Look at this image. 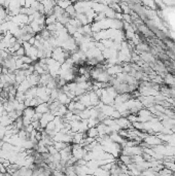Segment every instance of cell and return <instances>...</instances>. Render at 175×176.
Instances as JSON below:
<instances>
[{"mask_svg": "<svg viewBox=\"0 0 175 176\" xmlns=\"http://www.w3.org/2000/svg\"><path fill=\"white\" fill-rule=\"evenodd\" d=\"M66 54L64 52V50H62L61 47H56L53 50L52 53V59H54L55 61H57L60 64H64L65 60H66Z\"/></svg>", "mask_w": 175, "mask_h": 176, "instance_id": "cell-1", "label": "cell"}, {"mask_svg": "<svg viewBox=\"0 0 175 176\" xmlns=\"http://www.w3.org/2000/svg\"><path fill=\"white\" fill-rule=\"evenodd\" d=\"M35 112L40 114H44L47 112H50V104L49 103H42L35 108Z\"/></svg>", "mask_w": 175, "mask_h": 176, "instance_id": "cell-2", "label": "cell"}]
</instances>
